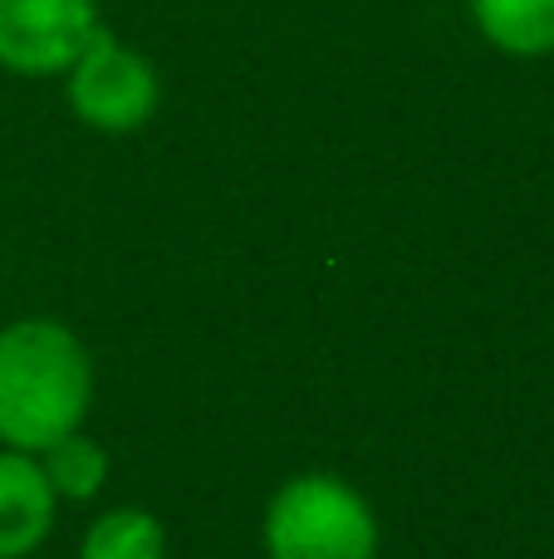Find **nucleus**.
Segmentation results:
<instances>
[{
	"label": "nucleus",
	"mask_w": 554,
	"mask_h": 559,
	"mask_svg": "<svg viewBox=\"0 0 554 559\" xmlns=\"http://www.w3.org/2000/svg\"><path fill=\"white\" fill-rule=\"evenodd\" d=\"M94 407V358L69 324L45 314L0 329V447L39 456L79 432Z\"/></svg>",
	"instance_id": "nucleus-1"
},
{
	"label": "nucleus",
	"mask_w": 554,
	"mask_h": 559,
	"mask_svg": "<svg viewBox=\"0 0 554 559\" xmlns=\"http://www.w3.org/2000/svg\"><path fill=\"white\" fill-rule=\"evenodd\" d=\"M270 559H378V515L369 496L334 472L290 476L261 521Z\"/></svg>",
	"instance_id": "nucleus-2"
},
{
	"label": "nucleus",
	"mask_w": 554,
	"mask_h": 559,
	"mask_svg": "<svg viewBox=\"0 0 554 559\" xmlns=\"http://www.w3.org/2000/svg\"><path fill=\"white\" fill-rule=\"evenodd\" d=\"M64 94L79 123L98 128V133H137L143 123H153L157 104H162V79L147 55L98 29L84 55L69 64Z\"/></svg>",
	"instance_id": "nucleus-3"
},
{
	"label": "nucleus",
	"mask_w": 554,
	"mask_h": 559,
	"mask_svg": "<svg viewBox=\"0 0 554 559\" xmlns=\"http://www.w3.org/2000/svg\"><path fill=\"white\" fill-rule=\"evenodd\" d=\"M98 29L94 0H0V69L25 79L69 74Z\"/></svg>",
	"instance_id": "nucleus-4"
},
{
	"label": "nucleus",
	"mask_w": 554,
	"mask_h": 559,
	"mask_svg": "<svg viewBox=\"0 0 554 559\" xmlns=\"http://www.w3.org/2000/svg\"><path fill=\"white\" fill-rule=\"evenodd\" d=\"M59 496L49 491L45 466L29 452L0 447V559H25L55 531Z\"/></svg>",
	"instance_id": "nucleus-5"
},
{
	"label": "nucleus",
	"mask_w": 554,
	"mask_h": 559,
	"mask_svg": "<svg viewBox=\"0 0 554 559\" xmlns=\"http://www.w3.org/2000/svg\"><path fill=\"white\" fill-rule=\"evenodd\" d=\"M477 35L510 59L554 55V0H471Z\"/></svg>",
	"instance_id": "nucleus-6"
},
{
	"label": "nucleus",
	"mask_w": 554,
	"mask_h": 559,
	"mask_svg": "<svg viewBox=\"0 0 554 559\" xmlns=\"http://www.w3.org/2000/svg\"><path fill=\"white\" fill-rule=\"evenodd\" d=\"M79 559H167V531L143 506H113L84 531Z\"/></svg>",
	"instance_id": "nucleus-7"
},
{
	"label": "nucleus",
	"mask_w": 554,
	"mask_h": 559,
	"mask_svg": "<svg viewBox=\"0 0 554 559\" xmlns=\"http://www.w3.org/2000/svg\"><path fill=\"white\" fill-rule=\"evenodd\" d=\"M39 466H45V481L59 501H94L108 481V452L84 432V427L59 437L55 447H45V452H39Z\"/></svg>",
	"instance_id": "nucleus-8"
}]
</instances>
